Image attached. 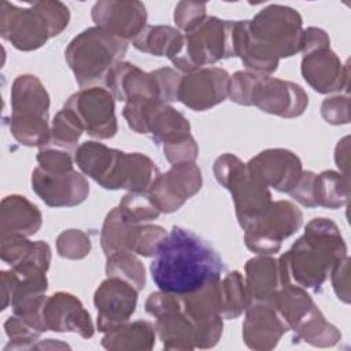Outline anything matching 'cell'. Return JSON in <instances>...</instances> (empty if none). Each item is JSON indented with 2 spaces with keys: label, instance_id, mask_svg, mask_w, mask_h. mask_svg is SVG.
<instances>
[{
  "label": "cell",
  "instance_id": "obj_37",
  "mask_svg": "<svg viewBox=\"0 0 351 351\" xmlns=\"http://www.w3.org/2000/svg\"><path fill=\"white\" fill-rule=\"evenodd\" d=\"M4 329L10 339L4 350H27L33 348L36 341H40L41 333L15 314L4 322Z\"/></svg>",
  "mask_w": 351,
  "mask_h": 351
},
{
  "label": "cell",
  "instance_id": "obj_32",
  "mask_svg": "<svg viewBox=\"0 0 351 351\" xmlns=\"http://www.w3.org/2000/svg\"><path fill=\"white\" fill-rule=\"evenodd\" d=\"M350 177L333 170H325L315 174L314 178V203L315 207L336 210L348 203Z\"/></svg>",
  "mask_w": 351,
  "mask_h": 351
},
{
  "label": "cell",
  "instance_id": "obj_11",
  "mask_svg": "<svg viewBox=\"0 0 351 351\" xmlns=\"http://www.w3.org/2000/svg\"><path fill=\"white\" fill-rule=\"evenodd\" d=\"M145 311L155 317V332L166 350L197 348V329L184 313L178 295L154 292L145 300Z\"/></svg>",
  "mask_w": 351,
  "mask_h": 351
},
{
  "label": "cell",
  "instance_id": "obj_38",
  "mask_svg": "<svg viewBox=\"0 0 351 351\" xmlns=\"http://www.w3.org/2000/svg\"><path fill=\"white\" fill-rule=\"evenodd\" d=\"M90 237L80 229L62 232L56 239V250L62 258L82 259L90 252Z\"/></svg>",
  "mask_w": 351,
  "mask_h": 351
},
{
  "label": "cell",
  "instance_id": "obj_29",
  "mask_svg": "<svg viewBox=\"0 0 351 351\" xmlns=\"http://www.w3.org/2000/svg\"><path fill=\"white\" fill-rule=\"evenodd\" d=\"M0 255L11 267L21 263H34L48 270L51 263V247L38 240L30 241L23 236H1Z\"/></svg>",
  "mask_w": 351,
  "mask_h": 351
},
{
  "label": "cell",
  "instance_id": "obj_30",
  "mask_svg": "<svg viewBox=\"0 0 351 351\" xmlns=\"http://www.w3.org/2000/svg\"><path fill=\"white\" fill-rule=\"evenodd\" d=\"M155 326L148 321L125 322L106 332L101 346L107 350H151L155 344Z\"/></svg>",
  "mask_w": 351,
  "mask_h": 351
},
{
  "label": "cell",
  "instance_id": "obj_14",
  "mask_svg": "<svg viewBox=\"0 0 351 351\" xmlns=\"http://www.w3.org/2000/svg\"><path fill=\"white\" fill-rule=\"evenodd\" d=\"M32 188L49 207H74L89 195L86 178L77 170H44L37 166L32 173Z\"/></svg>",
  "mask_w": 351,
  "mask_h": 351
},
{
  "label": "cell",
  "instance_id": "obj_22",
  "mask_svg": "<svg viewBox=\"0 0 351 351\" xmlns=\"http://www.w3.org/2000/svg\"><path fill=\"white\" fill-rule=\"evenodd\" d=\"M287 330V322L271 302H251L245 310L243 339L248 348L273 350Z\"/></svg>",
  "mask_w": 351,
  "mask_h": 351
},
{
  "label": "cell",
  "instance_id": "obj_13",
  "mask_svg": "<svg viewBox=\"0 0 351 351\" xmlns=\"http://www.w3.org/2000/svg\"><path fill=\"white\" fill-rule=\"evenodd\" d=\"M250 101L261 111L282 118H295L304 112L308 96L295 82L269 75H258L251 90Z\"/></svg>",
  "mask_w": 351,
  "mask_h": 351
},
{
  "label": "cell",
  "instance_id": "obj_44",
  "mask_svg": "<svg viewBox=\"0 0 351 351\" xmlns=\"http://www.w3.org/2000/svg\"><path fill=\"white\" fill-rule=\"evenodd\" d=\"M163 154L171 165L195 162V159L199 155V147H197L195 138L192 136H189L188 138H185L180 143L163 147Z\"/></svg>",
  "mask_w": 351,
  "mask_h": 351
},
{
  "label": "cell",
  "instance_id": "obj_48",
  "mask_svg": "<svg viewBox=\"0 0 351 351\" xmlns=\"http://www.w3.org/2000/svg\"><path fill=\"white\" fill-rule=\"evenodd\" d=\"M348 140L350 137L346 136L343 137L335 151V160L337 167L341 170L343 174L348 176V162H350V156H348V151H350V145H348Z\"/></svg>",
  "mask_w": 351,
  "mask_h": 351
},
{
  "label": "cell",
  "instance_id": "obj_41",
  "mask_svg": "<svg viewBox=\"0 0 351 351\" xmlns=\"http://www.w3.org/2000/svg\"><path fill=\"white\" fill-rule=\"evenodd\" d=\"M256 78L258 74L251 71H236L229 80L228 97L237 104L251 106L250 96Z\"/></svg>",
  "mask_w": 351,
  "mask_h": 351
},
{
  "label": "cell",
  "instance_id": "obj_26",
  "mask_svg": "<svg viewBox=\"0 0 351 351\" xmlns=\"http://www.w3.org/2000/svg\"><path fill=\"white\" fill-rule=\"evenodd\" d=\"M244 270V282L251 302H271L277 291L284 287L278 261L269 255L248 259Z\"/></svg>",
  "mask_w": 351,
  "mask_h": 351
},
{
  "label": "cell",
  "instance_id": "obj_23",
  "mask_svg": "<svg viewBox=\"0 0 351 351\" xmlns=\"http://www.w3.org/2000/svg\"><path fill=\"white\" fill-rule=\"evenodd\" d=\"M300 69L304 81L318 93L337 92L348 85V67L330 48L306 53Z\"/></svg>",
  "mask_w": 351,
  "mask_h": 351
},
{
  "label": "cell",
  "instance_id": "obj_36",
  "mask_svg": "<svg viewBox=\"0 0 351 351\" xmlns=\"http://www.w3.org/2000/svg\"><path fill=\"white\" fill-rule=\"evenodd\" d=\"M118 208L129 222L137 225L156 219L160 215V210L148 191H129L119 202Z\"/></svg>",
  "mask_w": 351,
  "mask_h": 351
},
{
  "label": "cell",
  "instance_id": "obj_7",
  "mask_svg": "<svg viewBox=\"0 0 351 351\" xmlns=\"http://www.w3.org/2000/svg\"><path fill=\"white\" fill-rule=\"evenodd\" d=\"M271 304L293 330L295 340H303L315 347H333L341 339L339 329L329 324L311 296L296 284L281 287Z\"/></svg>",
  "mask_w": 351,
  "mask_h": 351
},
{
  "label": "cell",
  "instance_id": "obj_43",
  "mask_svg": "<svg viewBox=\"0 0 351 351\" xmlns=\"http://www.w3.org/2000/svg\"><path fill=\"white\" fill-rule=\"evenodd\" d=\"M322 118L330 125H346L350 122L348 96H332L322 101Z\"/></svg>",
  "mask_w": 351,
  "mask_h": 351
},
{
  "label": "cell",
  "instance_id": "obj_40",
  "mask_svg": "<svg viewBox=\"0 0 351 351\" xmlns=\"http://www.w3.org/2000/svg\"><path fill=\"white\" fill-rule=\"evenodd\" d=\"M166 237L167 232L162 226L141 223L133 254L143 256H154Z\"/></svg>",
  "mask_w": 351,
  "mask_h": 351
},
{
  "label": "cell",
  "instance_id": "obj_19",
  "mask_svg": "<svg viewBox=\"0 0 351 351\" xmlns=\"http://www.w3.org/2000/svg\"><path fill=\"white\" fill-rule=\"evenodd\" d=\"M247 170L267 188L288 192L302 174V162L296 154L284 148H270L259 152L248 163Z\"/></svg>",
  "mask_w": 351,
  "mask_h": 351
},
{
  "label": "cell",
  "instance_id": "obj_4",
  "mask_svg": "<svg viewBox=\"0 0 351 351\" xmlns=\"http://www.w3.org/2000/svg\"><path fill=\"white\" fill-rule=\"evenodd\" d=\"M70 11L60 1H34L19 7L3 1L0 34L19 51H34L67 27Z\"/></svg>",
  "mask_w": 351,
  "mask_h": 351
},
{
  "label": "cell",
  "instance_id": "obj_18",
  "mask_svg": "<svg viewBox=\"0 0 351 351\" xmlns=\"http://www.w3.org/2000/svg\"><path fill=\"white\" fill-rule=\"evenodd\" d=\"M159 174V169L148 156L114 149L110 166L99 185L112 191H148Z\"/></svg>",
  "mask_w": 351,
  "mask_h": 351
},
{
  "label": "cell",
  "instance_id": "obj_20",
  "mask_svg": "<svg viewBox=\"0 0 351 351\" xmlns=\"http://www.w3.org/2000/svg\"><path fill=\"white\" fill-rule=\"evenodd\" d=\"M97 27L125 40L133 41L147 26L145 5L140 1H97L92 8Z\"/></svg>",
  "mask_w": 351,
  "mask_h": 351
},
{
  "label": "cell",
  "instance_id": "obj_46",
  "mask_svg": "<svg viewBox=\"0 0 351 351\" xmlns=\"http://www.w3.org/2000/svg\"><path fill=\"white\" fill-rule=\"evenodd\" d=\"M348 256H344L330 271L333 289L337 298L344 302L350 303V278H348Z\"/></svg>",
  "mask_w": 351,
  "mask_h": 351
},
{
  "label": "cell",
  "instance_id": "obj_45",
  "mask_svg": "<svg viewBox=\"0 0 351 351\" xmlns=\"http://www.w3.org/2000/svg\"><path fill=\"white\" fill-rule=\"evenodd\" d=\"M314 178L315 173L302 171L296 185L289 191V195L304 207H315L314 203Z\"/></svg>",
  "mask_w": 351,
  "mask_h": 351
},
{
  "label": "cell",
  "instance_id": "obj_3",
  "mask_svg": "<svg viewBox=\"0 0 351 351\" xmlns=\"http://www.w3.org/2000/svg\"><path fill=\"white\" fill-rule=\"evenodd\" d=\"M347 256V245L337 225L328 218H314L278 259L292 284L318 291L333 267Z\"/></svg>",
  "mask_w": 351,
  "mask_h": 351
},
{
  "label": "cell",
  "instance_id": "obj_10",
  "mask_svg": "<svg viewBox=\"0 0 351 351\" xmlns=\"http://www.w3.org/2000/svg\"><path fill=\"white\" fill-rule=\"evenodd\" d=\"M302 222L303 214L293 203L288 200L271 202L262 217L244 229V243L250 251L258 255L276 254L284 239L293 234Z\"/></svg>",
  "mask_w": 351,
  "mask_h": 351
},
{
  "label": "cell",
  "instance_id": "obj_8",
  "mask_svg": "<svg viewBox=\"0 0 351 351\" xmlns=\"http://www.w3.org/2000/svg\"><path fill=\"white\" fill-rule=\"evenodd\" d=\"M233 25L234 21L207 16L200 26L184 34L180 53L170 62L186 74L221 59L233 58Z\"/></svg>",
  "mask_w": 351,
  "mask_h": 351
},
{
  "label": "cell",
  "instance_id": "obj_6",
  "mask_svg": "<svg viewBox=\"0 0 351 351\" xmlns=\"http://www.w3.org/2000/svg\"><path fill=\"white\" fill-rule=\"evenodd\" d=\"M10 132L23 145L45 147L49 137V96L32 74L18 75L11 88Z\"/></svg>",
  "mask_w": 351,
  "mask_h": 351
},
{
  "label": "cell",
  "instance_id": "obj_42",
  "mask_svg": "<svg viewBox=\"0 0 351 351\" xmlns=\"http://www.w3.org/2000/svg\"><path fill=\"white\" fill-rule=\"evenodd\" d=\"M159 89V99L163 103L178 100V86L182 75L170 67L158 69L151 71Z\"/></svg>",
  "mask_w": 351,
  "mask_h": 351
},
{
  "label": "cell",
  "instance_id": "obj_9",
  "mask_svg": "<svg viewBox=\"0 0 351 351\" xmlns=\"http://www.w3.org/2000/svg\"><path fill=\"white\" fill-rule=\"evenodd\" d=\"M122 114L133 132L149 136L162 148L191 136L188 119L160 100L147 97L132 99L126 101Z\"/></svg>",
  "mask_w": 351,
  "mask_h": 351
},
{
  "label": "cell",
  "instance_id": "obj_35",
  "mask_svg": "<svg viewBox=\"0 0 351 351\" xmlns=\"http://www.w3.org/2000/svg\"><path fill=\"white\" fill-rule=\"evenodd\" d=\"M106 274L107 277L125 280L137 291H141L145 285V269L133 252H115L107 256Z\"/></svg>",
  "mask_w": 351,
  "mask_h": 351
},
{
  "label": "cell",
  "instance_id": "obj_27",
  "mask_svg": "<svg viewBox=\"0 0 351 351\" xmlns=\"http://www.w3.org/2000/svg\"><path fill=\"white\" fill-rule=\"evenodd\" d=\"M41 222L40 210L25 196L11 195L1 200V236H32Z\"/></svg>",
  "mask_w": 351,
  "mask_h": 351
},
{
  "label": "cell",
  "instance_id": "obj_47",
  "mask_svg": "<svg viewBox=\"0 0 351 351\" xmlns=\"http://www.w3.org/2000/svg\"><path fill=\"white\" fill-rule=\"evenodd\" d=\"M330 40L325 30L318 27H307L303 30V47L302 52L306 55L308 52H313L315 49L321 48H329Z\"/></svg>",
  "mask_w": 351,
  "mask_h": 351
},
{
  "label": "cell",
  "instance_id": "obj_31",
  "mask_svg": "<svg viewBox=\"0 0 351 351\" xmlns=\"http://www.w3.org/2000/svg\"><path fill=\"white\" fill-rule=\"evenodd\" d=\"M184 43V34L180 30L165 26H145L144 30L132 41L133 47L141 52L155 56H167L170 60L176 58Z\"/></svg>",
  "mask_w": 351,
  "mask_h": 351
},
{
  "label": "cell",
  "instance_id": "obj_34",
  "mask_svg": "<svg viewBox=\"0 0 351 351\" xmlns=\"http://www.w3.org/2000/svg\"><path fill=\"white\" fill-rule=\"evenodd\" d=\"M84 132L77 115L66 106L55 115L45 147L75 152L77 143Z\"/></svg>",
  "mask_w": 351,
  "mask_h": 351
},
{
  "label": "cell",
  "instance_id": "obj_39",
  "mask_svg": "<svg viewBox=\"0 0 351 351\" xmlns=\"http://www.w3.org/2000/svg\"><path fill=\"white\" fill-rule=\"evenodd\" d=\"M206 18V4L203 3L180 1L174 11V21L185 34L200 26Z\"/></svg>",
  "mask_w": 351,
  "mask_h": 351
},
{
  "label": "cell",
  "instance_id": "obj_24",
  "mask_svg": "<svg viewBox=\"0 0 351 351\" xmlns=\"http://www.w3.org/2000/svg\"><path fill=\"white\" fill-rule=\"evenodd\" d=\"M44 319L48 330L53 332H74L84 339L92 337L95 332L90 314L80 299L67 292H56L47 298Z\"/></svg>",
  "mask_w": 351,
  "mask_h": 351
},
{
  "label": "cell",
  "instance_id": "obj_17",
  "mask_svg": "<svg viewBox=\"0 0 351 351\" xmlns=\"http://www.w3.org/2000/svg\"><path fill=\"white\" fill-rule=\"evenodd\" d=\"M229 74L221 67H202L182 75L178 100L193 111H204L228 97Z\"/></svg>",
  "mask_w": 351,
  "mask_h": 351
},
{
  "label": "cell",
  "instance_id": "obj_1",
  "mask_svg": "<svg viewBox=\"0 0 351 351\" xmlns=\"http://www.w3.org/2000/svg\"><path fill=\"white\" fill-rule=\"evenodd\" d=\"M302 47V16L291 7L271 4L259 11L252 21H234V56H239L254 74H271L281 58L295 55Z\"/></svg>",
  "mask_w": 351,
  "mask_h": 351
},
{
  "label": "cell",
  "instance_id": "obj_15",
  "mask_svg": "<svg viewBox=\"0 0 351 351\" xmlns=\"http://www.w3.org/2000/svg\"><path fill=\"white\" fill-rule=\"evenodd\" d=\"M202 171L195 162L171 165L170 170L159 174L148 189L160 213L177 211L202 188Z\"/></svg>",
  "mask_w": 351,
  "mask_h": 351
},
{
  "label": "cell",
  "instance_id": "obj_21",
  "mask_svg": "<svg viewBox=\"0 0 351 351\" xmlns=\"http://www.w3.org/2000/svg\"><path fill=\"white\" fill-rule=\"evenodd\" d=\"M225 189L232 193L236 217L243 229L262 217L271 204L269 188L247 170L245 163L229 180Z\"/></svg>",
  "mask_w": 351,
  "mask_h": 351
},
{
  "label": "cell",
  "instance_id": "obj_2",
  "mask_svg": "<svg viewBox=\"0 0 351 351\" xmlns=\"http://www.w3.org/2000/svg\"><path fill=\"white\" fill-rule=\"evenodd\" d=\"M149 271L159 291L186 295L221 278L223 262L202 237L173 226L154 255Z\"/></svg>",
  "mask_w": 351,
  "mask_h": 351
},
{
  "label": "cell",
  "instance_id": "obj_33",
  "mask_svg": "<svg viewBox=\"0 0 351 351\" xmlns=\"http://www.w3.org/2000/svg\"><path fill=\"white\" fill-rule=\"evenodd\" d=\"M219 302L221 317L225 319H234L248 308L251 298L240 271H230L219 281Z\"/></svg>",
  "mask_w": 351,
  "mask_h": 351
},
{
  "label": "cell",
  "instance_id": "obj_12",
  "mask_svg": "<svg viewBox=\"0 0 351 351\" xmlns=\"http://www.w3.org/2000/svg\"><path fill=\"white\" fill-rule=\"evenodd\" d=\"M81 122L84 130L95 138H111L118 130L114 96L103 86L84 88L64 103Z\"/></svg>",
  "mask_w": 351,
  "mask_h": 351
},
{
  "label": "cell",
  "instance_id": "obj_25",
  "mask_svg": "<svg viewBox=\"0 0 351 351\" xmlns=\"http://www.w3.org/2000/svg\"><path fill=\"white\" fill-rule=\"evenodd\" d=\"M104 86L114 99L129 101L137 97L159 99L158 84L152 73H145L129 62H118L108 73Z\"/></svg>",
  "mask_w": 351,
  "mask_h": 351
},
{
  "label": "cell",
  "instance_id": "obj_16",
  "mask_svg": "<svg viewBox=\"0 0 351 351\" xmlns=\"http://www.w3.org/2000/svg\"><path fill=\"white\" fill-rule=\"evenodd\" d=\"M138 291L125 280L107 277L97 287L93 303L97 308V329L108 332L129 321L136 310Z\"/></svg>",
  "mask_w": 351,
  "mask_h": 351
},
{
  "label": "cell",
  "instance_id": "obj_28",
  "mask_svg": "<svg viewBox=\"0 0 351 351\" xmlns=\"http://www.w3.org/2000/svg\"><path fill=\"white\" fill-rule=\"evenodd\" d=\"M140 225L129 222L118 207L112 208L107 214L100 233V244L104 255L110 256L115 252H133Z\"/></svg>",
  "mask_w": 351,
  "mask_h": 351
},
{
  "label": "cell",
  "instance_id": "obj_5",
  "mask_svg": "<svg viewBox=\"0 0 351 351\" xmlns=\"http://www.w3.org/2000/svg\"><path fill=\"white\" fill-rule=\"evenodd\" d=\"M128 52V41L97 27H88L75 36L64 51L66 62L84 88L104 85L110 70Z\"/></svg>",
  "mask_w": 351,
  "mask_h": 351
}]
</instances>
